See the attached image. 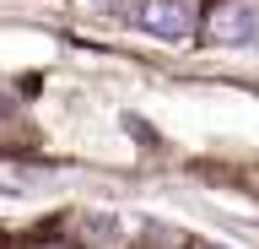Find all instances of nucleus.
Instances as JSON below:
<instances>
[{"instance_id":"nucleus-1","label":"nucleus","mask_w":259,"mask_h":249,"mask_svg":"<svg viewBox=\"0 0 259 249\" xmlns=\"http://www.w3.org/2000/svg\"><path fill=\"white\" fill-rule=\"evenodd\" d=\"M119 17L151 33L157 44H184L194 33V0H130V6H119Z\"/></svg>"},{"instance_id":"nucleus-2","label":"nucleus","mask_w":259,"mask_h":249,"mask_svg":"<svg viewBox=\"0 0 259 249\" xmlns=\"http://www.w3.org/2000/svg\"><path fill=\"white\" fill-rule=\"evenodd\" d=\"M210 38L222 49H254L259 44V0H232L210 17Z\"/></svg>"}]
</instances>
